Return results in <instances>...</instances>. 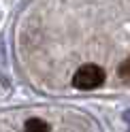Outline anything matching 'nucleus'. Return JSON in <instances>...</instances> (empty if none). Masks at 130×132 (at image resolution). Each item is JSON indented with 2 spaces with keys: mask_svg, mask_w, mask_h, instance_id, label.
<instances>
[{
  "mask_svg": "<svg viewBox=\"0 0 130 132\" xmlns=\"http://www.w3.org/2000/svg\"><path fill=\"white\" fill-rule=\"evenodd\" d=\"M23 132H49V126H47L43 119L32 117V119L26 121V126H23Z\"/></svg>",
  "mask_w": 130,
  "mask_h": 132,
  "instance_id": "obj_2",
  "label": "nucleus"
},
{
  "mask_svg": "<svg viewBox=\"0 0 130 132\" xmlns=\"http://www.w3.org/2000/svg\"><path fill=\"white\" fill-rule=\"evenodd\" d=\"M72 83L79 89H94L100 83H104V70L100 66H96V64H85L75 72Z\"/></svg>",
  "mask_w": 130,
  "mask_h": 132,
  "instance_id": "obj_1",
  "label": "nucleus"
},
{
  "mask_svg": "<svg viewBox=\"0 0 130 132\" xmlns=\"http://www.w3.org/2000/svg\"><path fill=\"white\" fill-rule=\"evenodd\" d=\"M117 75H119V79L124 81V83H130V60L121 62V66L117 68Z\"/></svg>",
  "mask_w": 130,
  "mask_h": 132,
  "instance_id": "obj_3",
  "label": "nucleus"
},
{
  "mask_svg": "<svg viewBox=\"0 0 130 132\" xmlns=\"http://www.w3.org/2000/svg\"><path fill=\"white\" fill-rule=\"evenodd\" d=\"M124 119H126V123H128V128H130V109L124 113Z\"/></svg>",
  "mask_w": 130,
  "mask_h": 132,
  "instance_id": "obj_4",
  "label": "nucleus"
}]
</instances>
